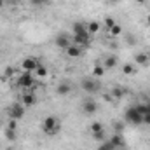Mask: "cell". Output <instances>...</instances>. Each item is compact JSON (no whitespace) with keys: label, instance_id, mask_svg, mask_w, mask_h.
Instances as JSON below:
<instances>
[{"label":"cell","instance_id":"obj_24","mask_svg":"<svg viewBox=\"0 0 150 150\" xmlns=\"http://www.w3.org/2000/svg\"><path fill=\"white\" fill-rule=\"evenodd\" d=\"M30 2H32V5H35V7H45V5H49L51 0H30Z\"/></svg>","mask_w":150,"mask_h":150},{"label":"cell","instance_id":"obj_7","mask_svg":"<svg viewBox=\"0 0 150 150\" xmlns=\"http://www.w3.org/2000/svg\"><path fill=\"white\" fill-rule=\"evenodd\" d=\"M25 105L23 103H14L12 107H11V110H9V117L11 119H16V120H21L23 117H25Z\"/></svg>","mask_w":150,"mask_h":150},{"label":"cell","instance_id":"obj_26","mask_svg":"<svg viewBox=\"0 0 150 150\" xmlns=\"http://www.w3.org/2000/svg\"><path fill=\"white\" fill-rule=\"evenodd\" d=\"M115 23H117V21H115V19H113L112 16H108V18H105V26H107V28H108V30H110V28H112L113 25H115Z\"/></svg>","mask_w":150,"mask_h":150},{"label":"cell","instance_id":"obj_14","mask_svg":"<svg viewBox=\"0 0 150 150\" xmlns=\"http://www.w3.org/2000/svg\"><path fill=\"white\" fill-rule=\"evenodd\" d=\"M72 91V86L70 84H67V82H61L58 87H56V93L59 94V96H65V94H68Z\"/></svg>","mask_w":150,"mask_h":150},{"label":"cell","instance_id":"obj_21","mask_svg":"<svg viewBox=\"0 0 150 150\" xmlns=\"http://www.w3.org/2000/svg\"><path fill=\"white\" fill-rule=\"evenodd\" d=\"M112 96L113 98H117V100L122 98V96H124V89H122L120 86H113L112 87Z\"/></svg>","mask_w":150,"mask_h":150},{"label":"cell","instance_id":"obj_9","mask_svg":"<svg viewBox=\"0 0 150 150\" xmlns=\"http://www.w3.org/2000/svg\"><path fill=\"white\" fill-rule=\"evenodd\" d=\"M54 44H56V47H59V49H68L70 45H72V38L68 37L67 33H58V37L54 38Z\"/></svg>","mask_w":150,"mask_h":150},{"label":"cell","instance_id":"obj_5","mask_svg":"<svg viewBox=\"0 0 150 150\" xmlns=\"http://www.w3.org/2000/svg\"><path fill=\"white\" fill-rule=\"evenodd\" d=\"M35 84V74L33 72H23L18 77V86L23 89H32Z\"/></svg>","mask_w":150,"mask_h":150},{"label":"cell","instance_id":"obj_11","mask_svg":"<svg viewBox=\"0 0 150 150\" xmlns=\"http://www.w3.org/2000/svg\"><path fill=\"white\" fill-rule=\"evenodd\" d=\"M108 142L113 145V149H124V147H126V140L122 138V134H120V133H115Z\"/></svg>","mask_w":150,"mask_h":150},{"label":"cell","instance_id":"obj_13","mask_svg":"<svg viewBox=\"0 0 150 150\" xmlns=\"http://www.w3.org/2000/svg\"><path fill=\"white\" fill-rule=\"evenodd\" d=\"M80 54H82V47H79V45H75V44H72V45L67 49V56H68V58H74L75 59V58H79Z\"/></svg>","mask_w":150,"mask_h":150},{"label":"cell","instance_id":"obj_17","mask_svg":"<svg viewBox=\"0 0 150 150\" xmlns=\"http://www.w3.org/2000/svg\"><path fill=\"white\" fill-rule=\"evenodd\" d=\"M122 74H124V75H134V74H136L134 65H133V63H126V65L122 67Z\"/></svg>","mask_w":150,"mask_h":150},{"label":"cell","instance_id":"obj_12","mask_svg":"<svg viewBox=\"0 0 150 150\" xmlns=\"http://www.w3.org/2000/svg\"><path fill=\"white\" fill-rule=\"evenodd\" d=\"M134 63L140 65V67H147V65L150 63L149 54H145V52H138V54L134 56Z\"/></svg>","mask_w":150,"mask_h":150},{"label":"cell","instance_id":"obj_8","mask_svg":"<svg viewBox=\"0 0 150 150\" xmlns=\"http://www.w3.org/2000/svg\"><path fill=\"white\" fill-rule=\"evenodd\" d=\"M98 110V103L93 100V98H86L84 101H82V112L87 113V115H93V113H96Z\"/></svg>","mask_w":150,"mask_h":150},{"label":"cell","instance_id":"obj_25","mask_svg":"<svg viewBox=\"0 0 150 150\" xmlns=\"http://www.w3.org/2000/svg\"><path fill=\"white\" fill-rule=\"evenodd\" d=\"M124 124H126L124 120H120V122H115V124H113V129H115V133H122V131H124Z\"/></svg>","mask_w":150,"mask_h":150},{"label":"cell","instance_id":"obj_1","mask_svg":"<svg viewBox=\"0 0 150 150\" xmlns=\"http://www.w3.org/2000/svg\"><path fill=\"white\" fill-rule=\"evenodd\" d=\"M91 42V35L84 23H74V44L79 47H86Z\"/></svg>","mask_w":150,"mask_h":150},{"label":"cell","instance_id":"obj_32","mask_svg":"<svg viewBox=\"0 0 150 150\" xmlns=\"http://www.w3.org/2000/svg\"><path fill=\"white\" fill-rule=\"evenodd\" d=\"M147 0H136V4H145Z\"/></svg>","mask_w":150,"mask_h":150},{"label":"cell","instance_id":"obj_2","mask_svg":"<svg viewBox=\"0 0 150 150\" xmlns=\"http://www.w3.org/2000/svg\"><path fill=\"white\" fill-rule=\"evenodd\" d=\"M124 122L133 124V126H140V124H143V115L136 110V107H127L124 112Z\"/></svg>","mask_w":150,"mask_h":150},{"label":"cell","instance_id":"obj_4","mask_svg":"<svg viewBox=\"0 0 150 150\" xmlns=\"http://www.w3.org/2000/svg\"><path fill=\"white\" fill-rule=\"evenodd\" d=\"M58 129H59V122H58L56 115H47L42 122V131L45 134H56Z\"/></svg>","mask_w":150,"mask_h":150},{"label":"cell","instance_id":"obj_27","mask_svg":"<svg viewBox=\"0 0 150 150\" xmlns=\"http://www.w3.org/2000/svg\"><path fill=\"white\" fill-rule=\"evenodd\" d=\"M98 150H115V149H113V145L110 143V142H103V143L100 145V149H98Z\"/></svg>","mask_w":150,"mask_h":150},{"label":"cell","instance_id":"obj_6","mask_svg":"<svg viewBox=\"0 0 150 150\" xmlns=\"http://www.w3.org/2000/svg\"><path fill=\"white\" fill-rule=\"evenodd\" d=\"M38 67H40V61H38V58H35V56H28V58H25L21 61V68L25 72H35Z\"/></svg>","mask_w":150,"mask_h":150},{"label":"cell","instance_id":"obj_15","mask_svg":"<svg viewBox=\"0 0 150 150\" xmlns=\"http://www.w3.org/2000/svg\"><path fill=\"white\" fill-rule=\"evenodd\" d=\"M4 136H5V140H7V142H16V140H18V131L5 127V131H4Z\"/></svg>","mask_w":150,"mask_h":150},{"label":"cell","instance_id":"obj_20","mask_svg":"<svg viewBox=\"0 0 150 150\" xmlns=\"http://www.w3.org/2000/svg\"><path fill=\"white\" fill-rule=\"evenodd\" d=\"M89 131H91V134H96V133L103 131V124H101V122H93V124L89 126Z\"/></svg>","mask_w":150,"mask_h":150},{"label":"cell","instance_id":"obj_30","mask_svg":"<svg viewBox=\"0 0 150 150\" xmlns=\"http://www.w3.org/2000/svg\"><path fill=\"white\" fill-rule=\"evenodd\" d=\"M4 75H5V77H12V68H7V70L4 72Z\"/></svg>","mask_w":150,"mask_h":150},{"label":"cell","instance_id":"obj_10","mask_svg":"<svg viewBox=\"0 0 150 150\" xmlns=\"http://www.w3.org/2000/svg\"><path fill=\"white\" fill-rule=\"evenodd\" d=\"M21 103L25 105V108H30V107L37 105V96L33 93H25L23 98H21Z\"/></svg>","mask_w":150,"mask_h":150},{"label":"cell","instance_id":"obj_34","mask_svg":"<svg viewBox=\"0 0 150 150\" xmlns=\"http://www.w3.org/2000/svg\"><path fill=\"white\" fill-rule=\"evenodd\" d=\"M2 7H4V0H0V9H2Z\"/></svg>","mask_w":150,"mask_h":150},{"label":"cell","instance_id":"obj_3","mask_svg":"<svg viewBox=\"0 0 150 150\" xmlns=\"http://www.w3.org/2000/svg\"><path fill=\"white\" fill-rule=\"evenodd\" d=\"M80 89L87 94H94L100 91V82L96 80V77H84L80 80Z\"/></svg>","mask_w":150,"mask_h":150},{"label":"cell","instance_id":"obj_28","mask_svg":"<svg viewBox=\"0 0 150 150\" xmlns=\"http://www.w3.org/2000/svg\"><path fill=\"white\" fill-rule=\"evenodd\" d=\"M7 127H9V129H14V131H18V120H16V119H11Z\"/></svg>","mask_w":150,"mask_h":150},{"label":"cell","instance_id":"obj_33","mask_svg":"<svg viewBox=\"0 0 150 150\" xmlns=\"http://www.w3.org/2000/svg\"><path fill=\"white\" fill-rule=\"evenodd\" d=\"M108 2H110V4H117V2H119V0H108Z\"/></svg>","mask_w":150,"mask_h":150},{"label":"cell","instance_id":"obj_18","mask_svg":"<svg viewBox=\"0 0 150 150\" xmlns=\"http://www.w3.org/2000/svg\"><path fill=\"white\" fill-rule=\"evenodd\" d=\"M117 61H119V59H117V56H108V58L105 59V63H103L105 70H107V68H113V67L117 65Z\"/></svg>","mask_w":150,"mask_h":150},{"label":"cell","instance_id":"obj_35","mask_svg":"<svg viewBox=\"0 0 150 150\" xmlns=\"http://www.w3.org/2000/svg\"><path fill=\"white\" fill-rule=\"evenodd\" d=\"M147 23H149V25H150V14H149V16H147Z\"/></svg>","mask_w":150,"mask_h":150},{"label":"cell","instance_id":"obj_19","mask_svg":"<svg viewBox=\"0 0 150 150\" xmlns=\"http://www.w3.org/2000/svg\"><path fill=\"white\" fill-rule=\"evenodd\" d=\"M108 33H110V37H119V35L122 33V26H120L119 23H115L112 28L108 30Z\"/></svg>","mask_w":150,"mask_h":150},{"label":"cell","instance_id":"obj_31","mask_svg":"<svg viewBox=\"0 0 150 150\" xmlns=\"http://www.w3.org/2000/svg\"><path fill=\"white\" fill-rule=\"evenodd\" d=\"M127 42H129V44H133V45H134V44H136V38L133 37V35H131V37H127Z\"/></svg>","mask_w":150,"mask_h":150},{"label":"cell","instance_id":"obj_16","mask_svg":"<svg viewBox=\"0 0 150 150\" xmlns=\"http://www.w3.org/2000/svg\"><path fill=\"white\" fill-rule=\"evenodd\" d=\"M100 23L98 21H91L89 25H87V32H89V35H94V33H98L100 32Z\"/></svg>","mask_w":150,"mask_h":150},{"label":"cell","instance_id":"obj_23","mask_svg":"<svg viewBox=\"0 0 150 150\" xmlns=\"http://www.w3.org/2000/svg\"><path fill=\"white\" fill-rule=\"evenodd\" d=\"M93 75H94L96 79H100V77H103V75H105V67H101V65H98V67H94V68H93Z\"/></svg>","mask_w":150,"mask_h":150},{"label":"cell","instance_id":"obj_29","mask_svg":"<svg viewBox=\"0 0 150 150\" xmlns=\"http://www.w3.org/2000/svg\"><path fill=\"white\" fill-rule=\"evenodd\" d=\"M143 124H147V126H150V110L145 115H143Z\"/></svg>","mask_w":150,"mask_h":150},{"label":"cell","instance_id":"obj_22","mask_svg":"<svg viewBox=\"0 0 150 150\" xmlns=\"http://www.w3.org/2000/svg\"><path fill=\"white\" fill-rule=\"evenodd\" d=\"M33 74H35V77H38V79H44V77H47L49 72H47V68H45V67H42V65H40Z\"/></svg>","mask_w":150,"mask_h":150}]
</instances>
